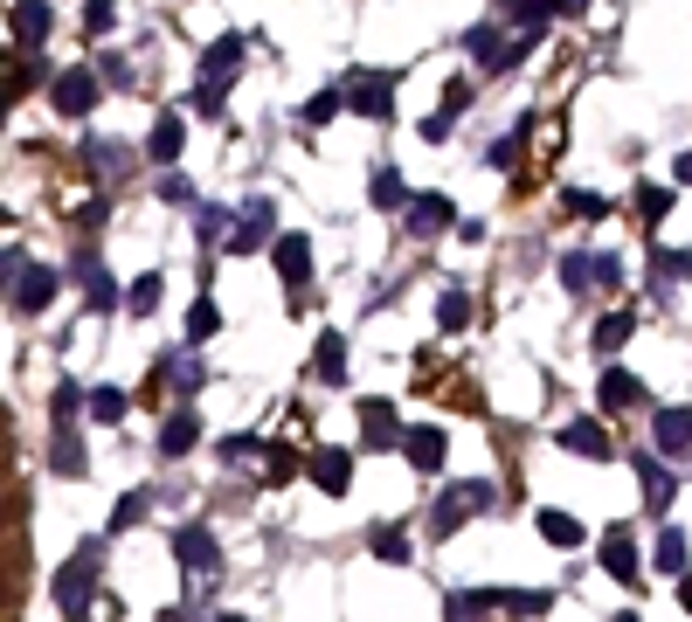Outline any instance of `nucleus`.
<instances>
[{
    "label": "nucleus",
    "mask_w": 692,
    "mask_h": 622,
    "mask_svg": "<svg viewBox=\"0 0 692 622\" xmlns=\"http://www.w3.org/2000/svg\"><path fill=\"white\" fill-rule=\"evenodd\" d=\"M98 560H104V540H84L77 554H70V568L55 574V609L70 622H84L90 601H98Z\"/></svg>",
    "instance_id": "f257e3e1"
},
{
    "label": "nucleus",
    "mask_w": 692,
    "mask_h": 622,
    "mask_svg": "<svg viewBox=\"0 0 692 622\" xmlns=\"http://www.w3.org/2000/svg\"><path fill=\"white\" fill-rule=\"evenodd\" d=\"M457 615H548V595L540 588H471V595H451Z\"/></svg>",
    "instance_id": "f03ea898"
},
{
    "label": "nucleus",
    "mask_w": 692,
    "mask_h": 622,
    "mask_svg": "<svg viewBox=\"0 0 692 622\" xmlns=\"http://www.w3.org/2000/svg\"><path fill=\"white\" fill-rule=\"evenodd\" d=\"M485 505H492V484H485V478L451 484V492L437 498V533H457V525H464V519H478Z\"/></svg>",
    "instance_id": "7ed1b4c3"
},
{
    "label": "nucleus",
    "mask_w": 692,
    "mask_h": 622,
    "mask_svg": "<svg viewBox=\"0 0 692 622\" xmlns=\"http://www.w3.org/2000/svg\"><path fill=\"white\" fill-rule=\"evenodd\" d=\"M8 305H14V312H28V318H35V312H49V305H55V270H42V263L14 270V277H8Z\"/></svg>",
    "instance_id": "20e7f679"
},
{
    "label": "nucleus",
    "mask_w": 692,
    "mask_h": 622,
    "mask_svg": "<svg viewBox=\"0 0 692 622\" xmlns=\"http://www.w3.org/2000/svg\"><path fill=\"white\" fill-rule=\"evenodd\" d=\"M174 560L187 574H222V546H215L209 525H180V533H174Z\"/></svg>",
    "instance_id": "39448f33"
},
{
    "label": "nucleus",
    "mask_w": 692,
    "mask_h": 622,
    "mask_svg": "<svg viewBox=\"0 0 692 622\" xmlns=\"http://www.w3.org/2000/svg\"><path fill=\"white\" fill-rule=\"evenodd\" d=\"M388 90H395V69H361V77L347 84V104L361 111V118H388Z\"/></svg>",
    "instance_id": "423d86ee"
},
{
    "label": "nucleus",
    "mask_w": 692,
    "mask_h": 622,
    "mask_svg": "<svg viewBox=\"0 0 692 622\" xmlns=\"http://www.w3.org/2000/svg\"><path fill=\"white\" fill-rule=\"evenodd\" d=\"M402 215H408V236H443V229L457 221V207L443 201V194H408Z\"/></svg>",
    "instance_id": "0eeeda50"
},
{
    "label": "nucleus",
    "mask_w": 692,
    "mask_h": 622,
    "mask_svg": "<svg viewBox=\"0 0 692 622\" xmlns=\"http://www.w3.org/2000/svg\"><path fill=\"white\" fill-rule=\"evenodd\" d=\"M90 104H98V77L90 69H63L55 77V111L63 118H90Z\"/></svg>",
    "instance_id": "6e6552de"
},
{
    "label": "nucleus",
    "mask_w": 692,
    "mask_h": 622,
    "mask_svg": "<svg viewBox=\"0 0 692 622\" xmlns=\"http://www.w3.org/2000/svg\"><path fill=\"white\" fill-rule=\"evenodd\" d=\"M651 436H658L665 457H685L692 449V408H658L651 415Z\"/></svg>",
    "instance_id": "1a4fd4ad"
},
{
    "label": "nucleus",
    "mask_w": 692,
    "mask_h": 622,
    "mask_svg": "<svg viewBox=\"0 0 692 622\" xmlns=\"http://www.w3.org/2000/svg\"><path fill=\"white\" fill-rule=\"evenodd\" d=\"M603 574L616 581V588H638V546H630L624 525H616V533L603 540Z\"/></svg>",
    "instance_id": "9d476101"
},
{
    "label": "nucleus",
    "mask_w": 692,
    "mask_h": 622,
    "mask_svg": "<svg viewBox=\"0 0 692 622\" xmlns=\"http://www.w3.org/2000/svg\"><path fill=\"white\" fill-rule=\"evenodd\" d=\"M312 484H319L326 498H347V484H353L347 449H319V457H312Z\"/></svg>",
    "instance_id": "9b49d317"
},
{
    "label": "nucleus",
    "mask_w": 692,
    "mask_h": 622,
    "mask_svg": "<svg viewBox=\"0 0 692 622\" xmlns=\"http://www.w3.org/2000/svg\"><path fill=\"white\" fill-rule=\"evenodd\" d=\"M8 28H14V42H22V49H42V35H49V8H42V0H14Z\"/></svg>",
    "instance_id": "f8f14e48"
},
{
    "label": "nucleus",
    "mask_w": 692,
    "mask_h": 622,
    "mask_svg": "<svg viewBox=\"0 0 692 622\" xmlns=\"http://www.w3.org/2000/svg\"><path fill=\"white\" fill-rule=\"evenodd\" d=\"M236 63H242V35H222V42L201 55V84H215V90H222V84L236 77Z\"/></svg>",
    "instance_id": "ddd939ff"
},
{
    "label": "nucleus",
    "mask_w": 692,
    "mask_h": 622,
    "mask_svg": "<svg viewBox=\"0 0 692 622\" xmlns=\"http://www.w3.org/2000/svg\"><path fill=\"white\" fill-rule=\"evenodd\" d=\"M402 457L416 464L423 478H429V470H443V429H408V436H402Z\"/></svg>",
    "instance_id": "4468645a"
},
{
    "label": "nucleus",
    "mask_w": 692,
    "mask_h": 622,
    "mask_svg": "<svg viewBox=\"0 0 692 622\" xmlns=\"http://www.w3.org/2000/svg\"><path fill=\"white\" fill-rule=\"evenodd\" d=\"M561 449H575V457H609V436H603V422H561Z\"/></svg>",
    "instance_id": "2eb2a0df"
},
{
    "label": "nucleus",
    "mask_w": 692,
    "mask_h": 622,
    "mask_svg": "<svg viewBox=\"0 0 692 622\" xmlns=\"http://www.w3.org/2000/svg\"><path fill=\"white\" fill-rule=\"evenodd\" d=\"M264 229H270V201H250V207H242V229L222 236V242H229V256H250L256 242H264Z\"/></svg>",
    "instance_id": "dca6fc26"
},
{
    "label": "nucleus",
    "mask_w": 692,
    "mask_h": 622,
    "mask_svg": "<svg viewBox=\"0 0 692 622\" xmlns=\"http://www.w3.org/2000/svg\"><path fill=\"white\" fill-rule=\"evenodd\" d=\"M595 394H603V408H638V402H651V394H644V381H638V373H624V367H609Z\"/></svg>",
    "instance_id": "f3484780"
},
{
    "label": "nucleus",
    "mask_w": 692,
    "mask_h": 622,
    "mask_svg": "<svg viewBox=\"0 0 692 622\" xmlns=\"http://www.w3.org/2000/svg\"><path fill=\"white\" fill-rule=\"evenodd\" d=\"M361 436H367V449L402 443V436H395V408H388V402H361Z\"/></svg>",
    "instance_id": "a211bd4d"
},
{
    "label": "nucleus",
    "mask_w": 692,
    "mask_h": 622,
    "mask_svg": "<svg viewBox=\"0 0 692 622\" xmlns=\"http://www.w3.org/2000/svg\"><path fill=\"white\" fill-rule=\"evenodd\" d=\"M277 270H285V284H305L312 277V242L305 236H277Z\"/></svg>",
    "instance_id": "6ab92c4d"
},
{
    "label": "nucleus",
    "mask_w": 692,
    "mask_h": 622,
    "mask_svg": "<svg viewBox=\"0 0 692 622\" xmlns=\"http://www.w3.org/2000/svg\"><path fill=\"white\" fill-rule=\"evenodd\" d=\"M630 464H638V478H644V505H651V512H665V505H671V470L658 457H630Z\"/></svg>",
    "instance_id": "aec40b11"
},
{
    "label": "nucleus",
    "mask_w": 692,
    "mask_h": 622,
    "mask_svg": "<svg viewBox=\"0 0 692 622\" xmlns=\"http://www.w3.org/2000/svg\"><path fill=\"white\" fill-rule=\"evenodd\" d=\"M55 470H63V478H84V443H77V415H70V422H55Z\"/></svg>",
    "instance_id": "412c9836"
},
{
    "label": "nucleus",
    "mask_w": 692,
    "mask_h": 622,
    "mask_svg": "<svg viewBox=\"0 0 692 622\" xmlns=\"http://www.w3.org/2000/svg\"><path fill=\"white\" fill-rule=\"evenodd\" d=\"M180 145H187V125H180V118H160V125H153V139H146V153H153L160 166H174V160H180Z\"/></svg>",
    "instance_id": "4be33fe9"
},
{
    "label": "nucleus",
    "mask_w": 692,
    "mask_h": 622,
    "mask_svg": "<svg viewBox=\"0 0 692 622\" xmlns=\"http://www.w3.org/2000/svg\"><path fill=\"white\" fill-rule=\"evenodd\" d=\"M77 277H84V297H90V312H111V305H118V291H111V277L98 270V256H84V263H77Z\"/></svg>",
    "instance_id": "5701e85b"
},
{
    "label": "nucleus",
    "mask_w": 692,
    "mask_h": 622,
    "mask_svg": "<svg viewBox=\"0 0 692 622\" xmlns=\"http://www.w3.org/2000/svg\"><path fill=\"white\" fill-rule=\"evenodd\" d=\"M194 436H201V422H194V408H180V415H174V422H166V429H160V449H166V457H180V449H194Z\"/></svg>",
    "instance_id": "b1692460"
},
{
    "label": "nucleus",
    "mask_w": 692,
    "mask_h": 622,
    "mask_svg": "<svg viewBox=\"0 0 692 622\" xmlns=\"http://www.w3.org/2000/svg\"><path fill=\"white\" fill-rule=\"evenodd\" d=\"M540 540L548 546H582V519L575 512H540Z\"/></svg>",
    "instance_id": "393cba45"
},
{
    "label": "nucleus",
    "mask_w": 692,
    "mask_h": 622,
    "mask_svg": "<svg viewBox=\"0 0 692 622\" xmlns=\"http://www.w3.org/2000/svg\"><path fill=\"white\" fill-rule=\"evenodd\" d=\"M319 381H347V339L319 332Z\"/></svg>",
    "instance_id": "a878e982"
},
{
    "label": "nucleus",
    "mask_w": 692,
    "mask_h": 622,
    "mask_svg": "<svg viewBox=\"0 0 692 622\" xmlns=\"http://www.w3.org/2000/svg\"><path fill=\"white\" fill-rule=\"evenodd\" d=\"M554 270H561V291H575V297L595 284V256H561Z\"/></svg>",
    "instance_id": "bb28decb"
},
{
    "label": "nucleus",
    "mask_w": 692,
    "mask_h": 622,
    "mask_svg": "<svg viewBox=\"0 0 692 622\" xmlns=\"http://www.w3.org/2000/svg\"><path fill=\"white\" fill-rule=\"evenodd\" d=\"M374 207H408V187L395 166H374Z\"/></svg>",
    "instance_id": "cd10ccee"
},
{
    "label": "nucleus",
    "mask_w": 692,
    "mask_h": 622,
    "mask_svg": "<svg viewBox=\"0 0 692 622\" xmlns=\"http://www.w3.org/2000/svg\"><path fill=\"white\" fill-rule=\"evenodd\" d=\"M437 326H443V332H464V326H471V297H464V291H443V297H437Z\"/></svg>",
    "instance_id": "c85d7f7f"
},
{
    "label": "nucleus",
    "mask_w": 692,
    "mask_h": 622,
    "mask_svg": "<svg viewBox=\"0 0 692 622\" xmlns=\"http://www.w3.org/2000/svg\"><path fill=\"white\" fill-rule=\"evenodd\" d=\"M630 332H638V318H630V312H609L603 326H595V346H603V353H616V346H624Z\"/></svg>",
    "instance_id": "c756f323"
},
{
    "label": "nucleus",
    "mask_w": 692,
    "mask_h": 622,
    "mask_svg": "<svg viewBox=\"0 0 692 622\" xmlns=\"http://www.w3.org/2000/svg\"><path fill=\"white\" fill-rule=\"evenodd\" d=\"M215 332H222L215 297H194V312H187V339H215Z\"/></svg>",
    "instance_id": "7c9ffc66"
},
{
    "label": "nucleus",
    "mask_w": 692,
    "mask_h": 622,
    "mask_svg": "<svg viewBox=\"0 0 692 622\" xmlns=\"http://www.w3.org/2000/svg\"><path fill=\"white\" fill-rule=\"evenodd\" d=\"M658 568L665 574H685V533H679V525H665V533H658Z\"/></svg>",
    "instance_id": "2f4dec72"
},
{
    "label": "nucleus",
    "mask_w": 692,
    "mask_h": 622,
    "mask_svg": "<svg viewBox=\"0 0 692 622\" xmlns=\"http://www.w3.org/2000/svg\"><path fill=\"white\" fill-rule=\"evenodd\" d=\"M146 505H153V492H125V498H118V512H111V533L139 525V519H146Z\"/></svg>",
    "instance_id": "473e14b6"
},
{
    "label": "nucleus",
    "mask_w": 692,
    "mask_h": 622,
    "mask_svg": "<svg viewBox=\"0 0 692 622\" xmlns=\"http://www.w3.org/2000/svg\"><path fill=\"white\" fill-rule=\"evenodd\" d=\"M90 415H98V422H125V394L118 388H90Z\"/></svg>",
    "instance_id": "72a5a7b5"
},
{
    "label": "nucleus",
    "mask_w": 692,
    "mask_h": 622,
    "mask_svg": "<svg viewBox=\"0 0 692 622\" xmlns=\"http://www.w3.org/2000/svg\"><path fill=\"white\" fill-rule=\"evenodd\" d=\"M464 49H471V55H478V63H485V69H492V63H499V28H485V22H478L471 35H464Z\"/></svg>",
    "instance_id": "f704fd0d"
},
{
    "label": "nucleus",
    "mask_w": 692,
    "mask_h": 622,
    "mask_svg": "<svg viewBox=\"0 0 692 622\" xmlns=\"http://www.w3.org/2000/svg\"><path fill=\"white\" fill-rule=\"evenodd\" d=\"M125 305H133L139 318H146V312H160V277H153V270H146V277H139V284H133V291H125Z\"/></svg>",
    "instance_id": "c9c22d12"
},
{
    "label": "nucleus",
    "mask_w": 692,
    "mask_h": 622,
    "mask_svg": "<svg viewBox=\"0 0 692 622\" xmlns=\"http://www.w3.org/2000/svg\"><path fill=\"white\" fill-rule=\"evenodd\" d=\"M374 554H381L388 568H402V560H408V540L395 533V525H381V533H374Z\"/></svg>",
    "instance_id": "e433bc0d"
},
{
    "label": "nucleus",
    "mask_w": 692,
    "mask_h": 622,
    "mask_svg": "<svg viewBox=\"0 0 692 622\" xmlns=\"http://www.w3.org/2000/svg\"><path fill=\"white\" fill-rule=\"evenodd\" d=\"M340 104H347V90H319V98L305 104V125H326V118H332V111H340Z\"/></svg>",
    "instance_id": "4c0bfd02"
},
{
    "label": "nucleus",
    "mask_w": 692,
    "mask_h": 622,
    "mask_svg": "<svg viewBox=\"0 0 692 622\" xmlns=\"http://www.w3.org/2000/svg\"><path fill=\"white\" fill-rule=\"evenodd\" d=\"M201 381H209V373H201V360H194V353H180V360H174V388H180V394H194Z\"/></svg>",
    "instance_id": "58836bf2"
},
{
    "label": "nucleus",
    "mask_w": 692,
    "mask_h": 622,
    "mask_svg": "<svg viewBox=\"0 0 692 622\" xmlns=\"http://www.w3.org/2000/svg\"><path fill=\"white\" fill-rule=\"evenodd\" d=\"M665 207H671L665 187H638V215H644V221H665Z\"/></svg>",
    "instance_id": "ea45409f"
},
{
    "label": "nucleus",
    "mask_w": 692,
    "mask_h": 622,
    "mask_svg": "<svg viewBox=\"0 0 692 622\" xmlns=\"http://www.w3.org/2000/svg\"><path fill=\"white\" fill-rule=\"evenodd\" d=\"M111 22H118V14H111V0H90V14H84V28H90V35H111Z\"/></svg>",
    "instance_id": "a19ab883"
},
{
    "label": "nucleus",
    "mask_w": 692,
    "mask_h": 622,
    "mask_svg": "<svg viewBox=\"0 0 692 622\" xmlns=\"http://www.w3.org/2000/svg\"><path fill=\"white\" fill-rule=\"evenodd\" d=\"M222 457H229V464H250V457H256V436H229V443H222Z\"/></svg>",
    "instance_id": "79ce46f5"
},
{
    "label": "nucleus",
    "mask_w": 692,
    "mask_h": 622,
    "mask_svg": "<svg viewBox=\"0 0 692 622\" xmlns=\"http://www.w3.org/2000/svg\"><path fill=\"white\" fill-rule=\"evenodd\" d=\"M423 139H429V145H443V139H451V111H437V118H423Z\"/></svg>",
    "instance_id": "37998d69"
},
{
    "label": "nucleus",
    "mask_w": 692,
    "mask_h": 622,
    "mask_svg": "<svg viewBox=\"0 0 692 622\" xmlns=\"http://www.w3.org/2000/svg\"><path fill=\"white\" fill-rule=\"evenodd\" d=\"M90 160H98L104 174H118V166H125V145H90Z\"/></svg>",
    "instance_id": "c03bdc74"
},
{
    "label": "nucleus",
    "mask_w": 692,
    "mask_h": 622,
    "mask_svg": "<svg viewBox=\"0 0 692 622\" xmlns=\"http://www.w3.org/2000/svg\"><path fill=\"white\" fill-rule=\"evenodd\" d=\"M595 284H624V263H616V256H595Z\"/></svg>",
    "instance_id": "a18cd8bd"
},
{
    "label": "nucleus",
    "mask_w": 692,
    "mask_h": 622,
    "mask_svg": "<svg viewBox=\"0 0 692 622\" xmlns=\"http://www.w3.org/2000/svg\"><path fill=\"white\" fill-rule=\"evenodd\" d=\"M568 207H575V215H589V221H595V215H603V194H568Z\"/></svg>",
    "instance_id": "49530a36"
},
{
    "label": "nucleus",
    "mask_w": 692,
    "mask_h": 622,
    "mask_svg": "<svg viewBox=\"0 0 692 622\" xmlns=\"http://www.w3.org/2000/svg\"><path fill=\"white\" fill-rule=\"evenodd\" d=\"M671 180H679V187H692V153H679V160H671Z\"/></svg>",
    "instance_id": "de8ad7c7"
},
{
    "label": "nucleus",
    "mask_w": 692,
    "mask_h": 622,
    "mask_svg": "<svg viewBox=\"0 0 692 622\" xmlns=\"http://www.w3.org/2000/svg\"><path fill=\"white\" fill-rule=\"evenodd\" d=\"M679 601H685V609H692V574H679Z\"/></svg>",
    "instance_id": "09e8293b"
}]
</instances>
